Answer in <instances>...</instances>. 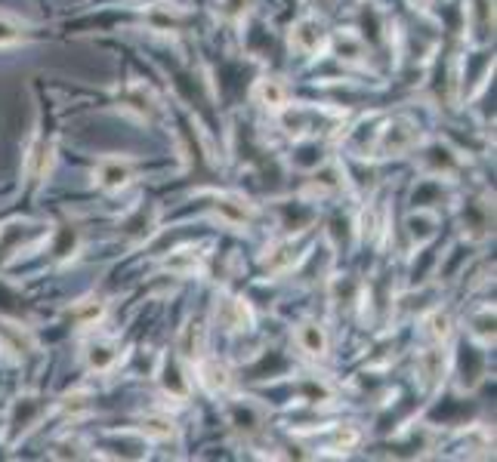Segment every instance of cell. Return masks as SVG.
<instances>
[{
    "label": "cell",
    "instance_id": "cell-1",
    "mask_svg": "<svg viewBox=\"0 0 497 462\" xmlns=\"http://www.w3.org/2000/svg\"><path fill=\"white\" fill-rule=\"evenodd\" d=\"M291 47L303 56H319L330 47V34L324 31L319 19L306 16L291 28Z\"/></svg>",
    "mask_w": 497,
    "mask_h": 462
},
{
    "label": "cell",
    "instance_id": "cell-2",
    "mask_svg": "<svg viewBox=\"0 0 497 462\" xmlns=\"http://www.w3.org/2000/svg\"><path fill=\"white\" fill-rule=\"evenodd\" d=\"M133 176H136V167H133V161H127V157H105V161L96 167V173H93L96 185L105 191L127 189V185L133 182Z\"/></svg>",
    "mask_w": 497,
    "mask_h": 462
},
{
    "label": "cell",
    "instance_id": "cell-3",
    "mask_svg": "<svg viewBox=\"0 0 497 462\" xmlns=\"http://www.w3.org/2000/svg\"><path fill=\"white\" fill-rule=\"evenodd\" d=\"M194 370H198V382L204 392L211 395H226L232 388V370H229L222 360L216 358H198L194 360Z\"/></svg>",
    "mask_w": 497,
    "mask_h": 462
},
{
    "label": "cell",
    "instance_id": "cell-4",
    "mask_svg": "<svg viewBox=\"0 0 497 462\" xmlns=\"http://www.w3.org/2000/svg\"><path fill=\"white\" fill-rule=\"evenodd\" d=\"M417 142V129L411 120H393L386 124V129H380V142L377 151L380 155H405V151Z\"/></svg>",
    "mask_w": 497,
    "mask_h": 462
},
{
    "label": "cell",
    "instance_id": "cell-5",
    "mask_svg": "<svg viewBox=\"0 0 497 462\" xmlns=\"http://www.w3.org/2000/svg\"><path fill=\"white\" fill-rule=\"evenodd\" d=\"M213 213L226 226H248L257 216V207L248 198H241V194H220L213 204Z\"/></svg>",
    "mask_w": 497,
    "mask_h": 462
},
{
    "label": "cell",
    "instance_id": "cell-6",
    "mask_svg": "<svg viewBox=\"0 0 497 462\" xmlns=\"http://www.w3.org/2000/svg\"><path fill=\"white\" fill-rule=\"evenodd\" d=\"M216 315H220L222 327H229V330L254 327V308H250V302L241 299V296H229V299H222V306Z\"/></svg>",
    "mask_w": 497,
    "mask_h": 462
},
{
    "label": "cell",
    "instance_id": "cell-7",
    "mask_svg": "<svg viewBox=\"0 0 497 462\" xmlns=\"http://www.w3.org/2000/svg\"><path fill=\"white\" fill-rule=\"evenodd\" d=\"M254 99L266 108V111L281 114L287 108V99L291 96H287L285 81H278V77H263V81H257L254 86Z\"/></svg>",
    "mask_w": 497,
    "mask_h": 462
},
{
    "label": "cell",
    "instance_id": "cell-8",
    "mask_svg": "<svg viewBox=\"0 0 497 462\" xmlns=\"http://www.w3.org/2000/svg\"><path fill=\"white\" fill-rule=\"evenodd\" d=\"M164 269L170 274H179V278H194V274L204 271V256L194 247H179L164 259Z\"/></svg>",
    "mask_w": 497,
    "mask_h": 462
},
{
    "label": "cell",
    "instance_id": "cell-9",
    "mask_svg": "<svg viewBox=\"0 0 497 462\" xmlns=\"http://www.w3.org/2000/svg\"><path fill=\"white\" fill-rule=\"evenodd\" d=\"M204 349H207V330L201 321H192L189 327H183V333H179V342H176V351L183 360H198L204 358Z\"/></svg>",
    "mask_w": 497,
    "mask_h": 462
},
{
    "label": "cell",
    "instance_id": "cell-10",
    "mask_svg": "<svg viewBox=\"0 0 497 462\" xmlns=\"http://www.w3.org/2000/svg\"><path fill=\"white\" fill-rule=\"evenodd\" d=\"M118 358H121V351L114 339H93V342L86 345V364L96 373H108L118 364Z\"/></svg>",
    "mask_w": 497,
    "mask_h": 462
},
{
    "label": "cell",
    "instance_id": "cell-11",
    "mask_svg": "<svg viewBox=\"0 0 497 462\" xmlns=\"http://www.w3.org/2000/svg\"><path fill=\"white\" fill-rule=\"evenodd\" d=\"M297 345L306 351L309 358H324L328 355V333H324L321 324L306 321L297 327Z\"/></svg>",
    "mask_w": 497,
    "mask_h": 462
},
{
    "label": "cell",
    "instance_id": "cell-12",
    "mask_svg": "<svg viewBox=\"0 0 497 462\" xmlns=\"http://www.w3.org/2000/svg\"><path fill=\"white\" fill-rule=\"evenodd\" d=\"M53 167V142L47 139H34L32 148H28V157H25V170L32 179H43Z\"/></svg>",
    "mask_w": 497,
    "mask_h": 462
},
{
    "label": "cell",
    "instance_id": "cell-13",
    "mask_svg": "<svg viewBox=\"0 0 497 462\" xmlns=\"http://www.w3.org/2000/svg\"><path fill=\"white\" fill-rule=\"evenodd\" d=\"M140 431L146 438H151V441H167V438L176 435V422L164 413H149L140 420Z\"/></svg>",
    "mask_w": 497,
    "mask_h": 462
},
{
    "label": "cell",
    "instance_id": "cell-14",
    "mask_svg": "<svg viewBox=\"0 0 497 462\" xmlns=\"http://www.w3.org/2000/svg\"><path fill=\"white\" fill-rule=\"evenodd\" d=\"M451 330H454V317H451V312H442V308H436L432 315L423 317V333H427L436 345H442L445 339L451 336Z\"/></svg>",
    "mask_w": 497,
    "mask_h": 462
},
{
    "label": "cell",
    "instance_id": "cell-15",
    "mask_svg": "<svg viewBox=\"0 0 497 462\" xmlns=\"http://www.w3.org/2000/svg\"><path fill=\"white\" fill-rule=\"evenodd\" d=\"M103 317H105V302L103 299H86L75 308L77 327H96Z\"/></svg>",
    "mask_w": 497,
    "mask_h": 462
},
{
    "label": "cell",
    "instance_id": "cell-16",
    "mask_svg": "<svg viewBox=\"0 0 497 462\" xmlns=\"http://www.w3.org/2000/svg\"><path fill=\"white\" fill-rule=\"evenodd\" d=\"M294 259H297V250H294V241L278 244V247L263 259V269H266V271H285L287 265L294 262Z\"/></svg>",
    "mask_w": 497,
    "mask_h": 462
},
{
    "label": "cell",
    "instance_id": "cell-17",
    "mask_svg": "<svg viewBox=\"0 0 497 462\" xmlns=\"http://www.w3.org/2000/svg\"><path fill=\"white\" fill-rule=\"evenodd\" d=\"M185 19V13L179 10H164V6H155V10L149 13V22L151 28H158V31H176V25Z\"/></svg>",
    "mask_w": 497,
    "mask_h": 462
},
{
    "label": "cell",
    "instance_id": "cell-18",
    "mask_svg": "<svg viewBox=\"0 0 497 462\" xmlns=\"http://www.w3.org/2000/svg\"><path fill=\"white\" fill-rule=\"evenodd\" d=\"M337 53H340V59L346 62H358L365 56V43L358 38H352V34H340V38L334 40Z\"/></svg>",
    "mask_w": 497,
    "mask_h": 462
},
{
    "label": "cell",
    "instance_id": "cell-19",
    "mask_svg": "<svg viewBox=\"0 0 497 462\" xmlns=\"http://www.w3.org/2000/svg\"><path fill=\"white\" fill-rule=\"evenodd\" d=\"M164 388H167L170 395H176V398H185L189 395V382H185V377H179V367L176 364H167L164 367Z\"/></svg>",
    "mask_w": 497,
    "mask_h": 462
},
{
    "label": "cell",
    "instance_id": "cell-20",
    "mask_svg": "<svg viewBox=\"0 0 497 462\" xmlns=\"http://www.w3.org/2000/svg\"><path fill=\"white\" fill-rule=\"evenodd\" d=\"M250 6H254V0H220V16L229 22H238L248 16Z\"/></svg>",
    "mask_w": 497,
    "mask_h": 462
},
{
    "label": "cell",
    "instance_id": "cell-21",
    "mask_svg": "<svg viewBox=\"0 0 497 462\" xmlns=\"http://www.w3.org/2000/svg\"><path fill=\"white\" fill-rule=\"evenodd\" d=\"M19 40H22V25L16 19L0 13V47H13V43H19Z\"/></svg>",
    "mask_w": 497,
    "mask_h": 462
},
{
    "label": "cell",
    "instance_id": "cell-22",
    "mask_svg": "<svg viewBox=\"0 0 497 462\" xmlns=\"http://www.w3.org/2000/svg\"><path fill=\"white\" fill-rule=\"evenodd\" d=\"M420 373L427 377L429 382H436L438 377H442V355H438L436 349L427 351V355L420 358Z\"/></svg>",
    "mask_w": 497,
    "mask_h": 462
},
{
    "label": "cell",
    "instance_id": "cell-23",
    "mask_svg": "<svg viewBox=\"0 0 497 462\" xmlns=\"http://www.w3.org/2000/svg\"><path fill=\"white\" fill-rule=\"evenodd\" d=\"M358 441H362V435H358V429H352V425H340V429L334 431V447L337 450H352Z\"/></svg>",
    "mask_w": 497,
    "mask_h": 462
},
{
    "label": "cell",
    "instance_id": "cell-24",
    "mask_svg": "<svg viewBox=\"0 0 497 462\" xmlns=\"http://www.w3.org/2000/svg\"><path fill=\"white\" fill-rule=\"evenodd\" d=\"M411 6H414V10H429L432 4H436V0H408Z\"/></svg>",
    "mask_w": 497,
    "mask_h": 462
}]
</instances>
